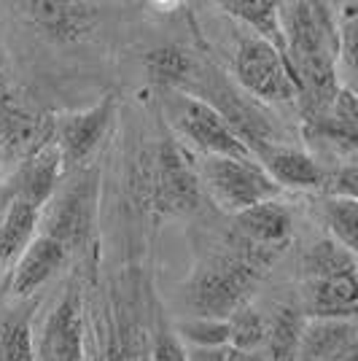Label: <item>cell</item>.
I'll list each match as a JSON object with an SVG mask.
<instances>
[{
	"instance_id": "cell-1",
	"label": "cell",
	"mask_w": 358,
	"mask_h": 361,
	"mask_svg": "<svg viewBox=\"0 0 358 361\" xmlns=\"http://www.w3.org/2000/svg\"><path fill=\"white\" fill-rule=\"evenodd\" d=\"M251 251L232 256H218L208 262L189 283V302L199 318L226 321L240 307H245L248 294L267 272V264L275 259L269 248L251 245Z\"/></svg>"
},
{
	"instance_id": "cell-2",
	"label": "cell",
	"mask_w": 358,
	"mask_h": 361,
	"mask_svg": "<svg viewBox=\"0 0 358 361\" xmlns=\"http://www.w3.org/2000/svg\"><path fill=\"white\" fill-rule=\"evenodd\" d=\"M202 178L210 197L235 216L280 195V186L269 178L256 159L208 157L202 165Z\"/></svg>"
},
{
	"instance_id": "cell-3",
	"label": "cell",
	"mask_w": 358,
	"mask_h": 361,
	"mask_svg": "<svg viewBox=\"0 0 358 361\" xmlns=\"http://www.w3.org/2000/svg\"><path fill=\"white\" fill-rule=\"evenodd\" d=\"M173 121L183 137H189L197 149L208 157H226V159H251V149L245 137L226 121V116L208 100L199 97H178L173 108Z\"/></svg>"
},
{
	"instance_id": "cell-4",
	"label": "cell",
	"mask_w": 358,
	"mask_h": 361,
	"mask_svg": "<svg viewBox=\"0 0 358 361\" xmlns=\"http://www.w3.org/2000/svg\"><path fill=\"white\" fill-rule=\"evenodd\" d=\"M235 75L248 92H254L261 100L283 103L299 97L297 75L291 65L261 38L248 35L242 38L235 54Z\"/></svg>"
},
{
	"instance_id": "cell-5",
	"label": "cell",
	"mask_w": 358,
	"mask_h": 361,
	"mask_svg": "<svg viewBox=\"0 0 358 361\" xmlns=\"http://www.w3.org/2000/svg\"><path fill=\"white\" fill-rule=\"evenodd\" d=\"M113 97L105 94L100 103L84 108V111H73L57 119V149L65 165H78L97 149V143L103 140L108 124L113 119Z\"/></svg>"
},
{
	"instance_id": "cell-6",
	"label": "cell",
	"mask_w": 358,
	"mask_h": 361,
	"mask_svg": "<svg viewBox=\"0 0 358 361\" xmlns=\"http://www.w3.org/2000/svg\"><path fill=\"white\" fill-rule=\"evenodd\" d=\"M199 202V178L178 146H162L154 178V205L162 213H189Z\"/></svg>"
},
{
	"instance_id": "cell-7",
	"label": "cell",
	"mask_w": 358,
	"mask_h": 361,
	"mask_svg": "<svg viewBox=\"0 0 358 361\" xmlns=\"http://www.w3.org/2000/svg\"><path fill=\"white\" fill-rule=\"evenodd\" d=\"M84 356V318L81 300L68 294L46 318L35 361H81Z\"/></svg>"
},
{
	"instance_id": "cell-8",
	"label": "cell",
	"mask_w": 358,
	"mask_h": 361,
	"mask_svg": "<svg viewBox=\"0 0 358 361\" xmlns=\"http://www.w3.org/2000/svg\"><path fill=\"white\" fill-rule=\"evenodd\" d=\"M358 281L356 272H342L331 278L304 281L302 286V316L356 321Z\"/></svg>"
},
{
	"instance_id": "cell-9",
	"label": "cell",
	"mask_w": 358,
	"mask_h": 361,
	"mask_svg": "<svg viewBox=\"0 0 358 361\" xmlns=\"http://www.w3.org/2000/svg\"><path fill=\"white\" fill-rule=\"evenodd\" d=\"M27 16L41 30L62 44L84 41L97 27V11L90 3H70V0H35L25 3Z\"/></svg>"
},
{
	"instance_id": "cell-10",
	"label": "cell",
	"mask_w": 358,
	"mask_h": 361,
	"mask_svg": "<svg viewBox=\"0 0 358 361\" xmlns=\"http://www.w3.org/2000/svg\"><path fill=\"white\" fill-rule=\"evenodd\" d=\"M259 154V162L264 167L269 178L280 189H323L326 170L315 162L307 151L291 149V146H269V143H256L251 154Z\"/></svg>"
},
{
	"instance_id": "cell-11",
	"label": "cell",
	"mask_w": 358,
	"mask_h": 361,
	"mask_svg": "<svg viewBox=\"0 0 358 361\" xmlns=\"http://www.w3.org/2000/svg\"><path fill=\"white\" fill-rule=\"evenodd\" d=\"M358 348L356 321L304 318L299 331L297 361H340Z\"/></svg>"
},
{
	"instance_id": "cell-12",
	"label": "cell",
	"mask_w": 358,
	"mask_h": 361,
	"mask_svg": "<svg viewBox=\"0 0 358 361\" xmlns=\"http://www.w3.org/2000/svg\"><path fill=\"white\" fill-rule=\"evenodd\" d=\"M60 170H62V157L57 143L54 140L41 143L30 154V159L19 167V173H16L14 200H22V202L32 205L35 211H41V205L54 195Z\"/></svg>"
},
{
	"instance_id": "cell-13",
	"label": "cell",
	"mask_w": 358,
	"mask_h": 361,
	"mask_svg": "<svg viewBox=\"0 0 358 361\" xmlns=\"http://www.w3.org/2000/svg\"><path fill=\"white\" fill-rule=\"evenodd\" d=\"M65 259H68L65 245L46 238V235L32 238L30 245L19 254V264H16L14 278H11V291L16 297L35 294L65 264Z\"/></svg>"
},
{
	"instance_id": "cell-14",
	"label": "cell",
	"mask_w": 358,
	"mask_h": 361,
	"mask_svg": "<svg viewBox=\"0 0 358 361\" xmlns=\"http://www.w3.org/2000/svg\"><path fill=\"white\" fill-rule=\"evenodd\" d=\"M235 219H237V229L245 243L259 245V248H269V251L280 248L291 235V213L278 200L254 205L248 211L237 213Z\"/></svg>"
},
{
	"instance_id": "cell-15",
	"label": "cell",
	"mask_w": 358,
	"mask_h": 361,
	"mask_svg": "<svg viewBox=\"0 0 358 361\" xmlns=\"http://www.w3.org/2000/svg\"><path fill=\"white\" fill-rule=\"evenodd\" d=\"M92 186H78L70 189L68 195L60 200V205H54V213L46 221V238L57 240L65 245V251H70V245L84 240L87 229H90L92 216Z\"/></svg>"
},
{
	"instance_id": "cell-16",
	"label": "cell",
	"mask_w": 358,
	"mask_h": 361,
	"mask_svg": "<svg viewBox=\"0 0 358 361\" xmlns=\"http://www.w3.org/2000/svg\"><path fill=\"white\" fill-rule=\"evenodd\" d=\"M278 6H280V3H275V0H229V3H221V8H224L226 14L240 19L242 25H248V27L254 30L256 38L267 41V44L288 62Z\"/></svg>"
},
{
	"instance_id": "cell-17",
	"label": "cell",
	"mask_w": 358,
	"mask_h": 361,
	"mask_svg": "<svg viewBox=\"0 0 358 361\" xmlns=\"http://www.w3.org/2000/svg\"><path fill=\"white\" fill-rule=\"evenodd\" d=\"M35 224H38V211L22 200H11L6 216L0 219V267L14 262L30 245L35 238Z\"/></svg>"
},
{
	"instance_id": "cell-18",
	"label": "cell",
	"mask_w": 358,
	"mask_h": 361,
	"mask_svg": "<svg viewBox=\"0 0 358 361\" xmlns=\"http://www.w3.org/2000/svg\"><path fill=\"white\" fill-rule=\"evenodd\" d=\"M304 316L302 310H294L288 305H278L272 318H267V353L264 361H297L299 331H302Z\"/></svg>"
},
{
	"instance_id": "cell-19",
	"label": "cell",
	"mask_w": 358,
	"mask_h": 361,
	"mask_svg": "<svg viewBox=\"0 0 358 361\" xmlns=\"http://www.w3.org/2000/svg\"><path fill=\"white\" fill-rule=\"evenodd\" d=\"M302 272H304V281L356 272V254L342 248L337 240H318L302 256Z\"/></svg>"
},
{
	"instance_id": "cell-20",
	"label": "cell",
	"mask_w": 358,
	"mask_h": 361,
	"mask_svg": "<svg viewBox=\"0 0 358 361\" xmlns=\"http://www.w3.org/2000/svg\"><path fill=\"white\" fill-rule=\"evenodd\" d=\"M321 216L331 229L334 240L356 254L358 245V202L347 197H326L321 200Z\"/></svg>"
},
{
	"instance_id": "cell-21",
	"label": "cell",
	"mask_w": 358,
	"mask_h": 361,
	"mask_svg": "<svg viewBox=\"0 0 358 361\" xmlns=\"http://www.w3.org/2000/svg\"><path fill=\"white\" fill-rule=\"evenodd\" d=\"M149 78L159 87H178L192 73V60L178 46H159L146 54Z\"/></svg>"
},
{
	"instance_id": "cell-22",
	"label": "cell",
	"mask_w": 358,
	"mask_h": 361,
	"mask_svg": "<svg viewBox=\"0 0 358 361\" xmlns=\"http://www.w3.org/2000/svg\"><path fill=\"white\" fill-rule=\"evenodd\" d=\"M0 361H35L27 316H0Z\"/></svg>"
},
{
	"instance_id": "cell-23",
	"label": "cell",
	"mask_w": 358,
	"mask_h": 361,
	"mask_svg": "<svg viewBox=\"0 0 358 361\" xmlns=\"http://www.w3.org/2000/svg\"><path fill=\"white\" fill-rule=\"evenodd\" d=\"M229 326V348L235 350H261L267 340V318L254 307H240L226 318Z\"/></svg>"
},
{
	"instance_id": "cell-24",
	"label": "cell",
	"mask_w": 358,
	"mask_h": 361,
	"mask_svg": "<svg viewBox=\"0 0 358 361\" xmlns=\"http://www.w3.org/2000/svg\"><path fill=\"white\" fill-rule=\"evenodd\" d=\"M180 334L192 348H224L229 345V326L218 318H195L180 326Z\"/></svg>"
},
{
	"instance_id": "cell-25",
	"label": "cell",
	"mask_w": 358,
	"mask_h": 361,
	"mask_svg": "<svg viewBox=\"0 0 358 361\" xmlns=\"http://www.w3.org/2000/svg\"><path fill=\"white\" fill-rule=\"evenodd\" d=\"M151 361H186V348L173 331H156L151 343Z\"/></svg>"
},
{
	"instance_id": "cell-26",
	"label": "cell",
	"mask_w": 358,
	"mask_h": 361,
	"mask_svg": "<svg viewBox=\"0 0 358 361\" xmlns=\"http://www.w3.org/2000/svg\"><path fill=\"white\" fill-rule=\"evenodd\" d=\"M356 183H358V167L350 165L340 167L334 176H326L323 186H328V197H347V200H356Z\"/></svg>"
},
{
	"instance_id": "cell-27",
	"label": "cell",
	"mask_w": 358,
	"mask_h": 361,
	"mask_svg": "<svg viewBox=\"0 0 358 361\" xmlns=\"http://www.w3.org/2000/svg\"><path fill=\"white\" fill-rule=\"evenodd\" d=\"M108 361H146L140 356V350L130 340V334L124 331V337L119 334V340L111 345V353H108Z\"/></svg>"
},
{
	"instance_id": "cell-28",
	"label": "cell",
	"mask_w": 358,
	"mask_h": 361,
	"mask_svg": "<svg viewBox=\"0 0 358 361\" xmlns=\"http://www.w3.org/2000/svg\"><path fill=\"white\" fill-rule=\"evenodd\" d=\"M226 350H229V345H224V348H189V350H186V361H224Z\"/></svg>"
},
{
	"instance_id": "cell-29",
	"label": "cell",
	"mask_w": 358,
	"mask_h": 361,
	"mask_svg": "<svg viewBox=\"0 0 358 361\" xmlns=\"http://www.w3.org/2000/svg\"><path fill=\"white\" fill-rule=\"evenodd\" d=\"M224 361H264V353L261 350H235V348H229Z\"/></svg>"
}]
</instances>
